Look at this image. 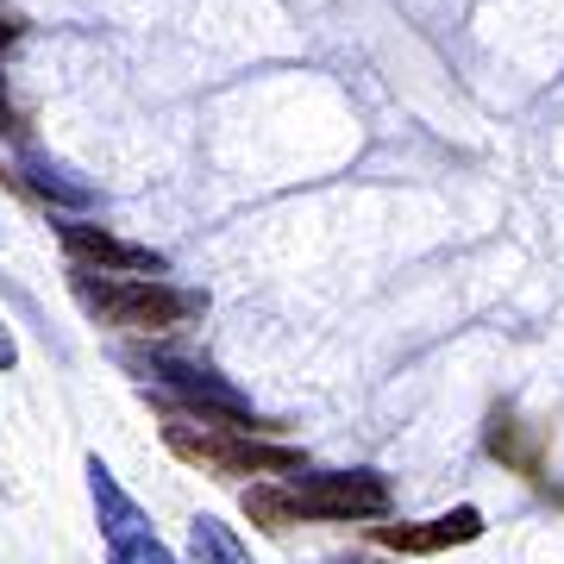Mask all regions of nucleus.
Wrapping results in <instances>:
<instances>
[{
    "instance_id": "f257e3e1",
    "label": "nucleus",
    "mask_w": 564,
    "mask_h": 564,
    "mask_svg": "<svg viewBox=\"0 0 564 564\" xmlns=\"http://www.w3.org/2000/svg\"><path fill=\"white\" fill-rule=\"evenodd\" d=\"M163 445L182 464H202L214 477H276V470H302V452L276 440H258L251 426L202 414V408H163Z\"/></svg>"
},
{
    "instance_id": "f03ea898",
    "label": "nucleus",
    "mask_w": 564,
    "mask_h": 564,
    "mask_svg": "<svg viewBox=\"0 0 564 564\" xmlns=\"http://www.w3.org/2000/svg\"><path fill=\"white\" fill-rule=\"evenodd\" d=\"M69 295H76L95 321L126 326V333H170V326H182L188 314H202V302L182 295V289H170V282L132 276V270H95V263L69 276Z\"/></svg>"
},
{
    "instance_id": "7ed1b4c3",
    "label": "nucleus",
    "mask_w": 564,
    "mask_h": 564,
    "mask_svg": "<svg viewBox=\"0 0 564 564\" xmlns=\"http://www.w3.org/2000/svg\"><path fill=\"white\" fill-rule=\"evenodd\" d=\"M302 521H383L389 514V484L377 470H326V477H302L289 484Z\"/></svg>"
},
{
    "instance_id": "20e7f679",
    "label": "nucleus",
    "mask_w": 564,
    "mask_h": 564,
    "mask_svg": "<svg viewBox=\"0 0 564 564\" xmlns=\"http://www.w3.org/2000/svg\"><path fill=\"white\" fill-rule=\"evenodd\" d=\"M158 383H170L182 395V408H202V414H220V421H239L251 426V433H263V421L251 414V402H245L232 383H220L214 370H202V364H182V358H151L144 364Z\"/></svg>"
},
{
    "instance_id": "39448f33",
    "label": "nucleus",
    "mask_w": 564,
    "mask_h": 564,
    "mask_svg": "<svg viewBox=\"0 0 564 564\" xmlns=\"http://www.w3.org/2000/svg\"><path fill=\"white\" fill-rule=\"evenodd\" d=\"M63 251L76 263H95V270H132V276H158L163 258L151 245H132L107 226H88V220H63Z\"/></svg>"
},
{
    "instance_id": "423d86ee",
    "label": "nucleus",
    "mask_w": 564,
    "mask_h": 564,
    "mask_svg": "<svg viewBox=\"0 0 564 564\" xmlns=\"http://www.w3.org/2000/svg\"><path fill=\"white\" fill-rule=\"evenodd\" d=\"M477 533H484L477 508H452L440 521H414V527H377V540L389 552H408V558H426V552H445V545H470Z\"/></svg>"
},
{
    "instance_id": "0eeeda50",
    "label": "nucleus",
    "mask_w": 564,
    "mask_h": 564,
    "mask_svg": "<svg viewBox=\"0 0 564 564\" xmlns=\"http://www.w3.org/2000/svg\"><path fill=\"white\" fill-rule=\"evenodd\" d=\"M88 496H95V514H101L107 545H113V540H132V533H151V521L139 514V502H132V496L113 484V470H107L101 458H88Z\"/></svg>"
},
{
    "instance_id": "6e6552de",
    "label": "nucleus",
    "mask_w": 564,
    "mask_h": 564,
    "mask_svg": "<svg viewBox=\"0 0 564 564\" xmlns=\"http://www.w3.org/2000/svg\"><path fill=\"white\" fill-rule=\"evenodd\" d=\"M489 452H496L502 464H514L521 477L545 484V477H540V470H545V464H540V440L521 426V414H514V408H496V414H489Z\"/></svg>"
},
{
    "instance_id": "1a4fd4ad",
    "label": "nucleus",
    "mask_w": 564,
    "mask_h": 564,
    "mask_svg": "<svg viewBox=\"0 0 564 564\" xmlns=\"http://www.w3.org/2000/svg\"><path fill=\"white\" fill-rule=\"evenodd\" d=\"M188 564H251V552L239 545V533L214 514H195L188 527Z\"/></svg>"
},
{
    "instance_id": "9d476101",
    "label": "nucleus",
    "mask_w": 564,
    "mask_h": 564,
    "mask_svg": "<svg viewBox=\"0 0 564 564\" xmlns=\"http://www.w3.org/2000/svg\"><path fill=\"white\" fill-rule=\"evenodd\" d=\"M245 514H251V527H263V533H289V527L302 521L295 496L276 489V484H251L245 489Z\"/></svg>"
},
{
    "instance_id": "9b49d317",
    "label": "nucleus",
    "mask_w": 564,
    "mask_h": 564,
    "mask_svg": "<svg viewBox=\"0 0 564 564\" xmlns=\"http://www.w3.org/2000/svg\"><path fill=\"white\" fill-rule=\"evenodd\" d=\"M25 176H32V188H39L44 202H63V207H88V202H95V188H88V182H69L57 163H44V158H25Z\"/></svg>"
},
{
    "instance_id": "f8f14e48",
    "label": "nucleus",
    "mask_w": 564,
    "mask_h": 564,
    "mask_svg": "<svg viewBox=\"0 0 564 564\" xmlns=\"http://www.w3.org/2000/svg\"><path fill=\"white\" fill-rule=\"evenodd\" d=\"M107 564H176V558H170V545L158 533H132V540L107 545Z\"/></svg>"
},
{
    "instance_id": "ddd939ff",
    "label": "nucleus",
    "mask_w": 564,
    "mask_h": 564,
    "mask_svg": "<svg viewBox=\"0 0 564 564\" xmlns=\"http://www.w3.org/2000/svg\"><path fill=\"white\" fill-rule=\"evenodd\" d=\"M13 132H20V113L7 101V76H0V139H13Z\"/></svg>"
},
{
    "instance_id": "4468645a",
    "label": "nucleus",
    "mask_w": 564,
    "mask_h": 564,
    "mask_svg": "<svg viewBox=\"0 0 564 564\" xmlns=\"http://www.w3.org/2000/svg\"><path fill=\"white\" fill-rule=\"evenodd\" d=\"M13 364H20V345H13V333H7V326H0V370H13Z\"/></svg>"
},
{
    "instance_id": "2eb2a0df",
    "label": "nucleus",
    "mask_w": 564,
    "mask_h": 564,
    "mask_svg": "<svg viewBox=\"0 0 564 564\" xmlns=\"http://www.w3.org/2000/svg\"><path fill=\"white\" fill-rule=\"evenodd\" d=\"M20 39V20H13V13H7V7H0V51H7V44Z\"/></svg>"
},
{
    "instance_id": "dca6fc26",
    "label": "nucleus",
    "mask_w": 564,
    "mask_h": 564,
    "mask_svg": "<svg viewBox=\"0 0 564 564\" xmlns=\"http://www.w3.org/2000/svg\"><path fill=\"white\" fill-rule=\"evenodd\" d=\"M345 564H370V558H345Z\"/></svg>"
}]
</instances>
